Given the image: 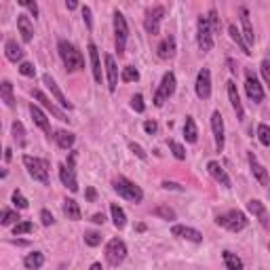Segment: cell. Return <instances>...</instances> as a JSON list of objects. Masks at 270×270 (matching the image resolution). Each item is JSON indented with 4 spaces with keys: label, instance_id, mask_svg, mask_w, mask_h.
<instances>
[{
    "label": "cell",
    "instance_id": "91938a15",
    "mask_svg": "<svg viewBox=\"0 0 270 270\" xmlns=\"http://www.w3.org/2000/svg\"><path fill=\"white\" fill-rule=\"evenodd\" d=\"M89 270H103V268H101V264L95 262V264H91V268H89Z\"/></svg>",
    "mask_w": 270,
    "mask_h": 270
},
{
    "label": "cell",
    "instance_id": "94428289",
    "mask_svg": "<svg viewBox=\"0 0 270 270\" xmlns=\"http://www.w3.org/2000/svg\"><path fill=\"white\" fill-rule=\"evenodd\" d=\"M3 156H5V160H11V158H13V154H11V150H5V154H3Z\"/></svg>",
    "mask_w": 270,
    "mask_h": 270
},
{
    "label": "cell",
    "instance_id": "db71d44e",
    "mask_svg": "<svg viewBox=\"0 0 270 270\" xmlns=\"http://www.w3.org/2000/svg\"><path fill=\"white\" fill-rule=\"evenodd\" d=\"M82 17H85V24H87V28L91 30V28H93V17H91V9H89V7H82Z\"/></svg>",
    "mask_w": 270,
    "mask_h": 270
},
{
    "label": "cell",
    "instance_id": "30bf717a",
    "mask_svg": "<svg viewBox=\"0 0 270 270\" xmlns=\"http://www.w3.org/2000/svg\"><path fill=\"white\" fill-rule=\"evenodd\" d=\"M196 43H199V49L203 53H209L213 49V34H211V28L207 24V17H199L196 22Z\"/></svg>",
    "mask_w": 270,
    "mask_h": 270
},
{
    "label": "cell",
    "instance_id": "7a4b0ae2",
    "mask_svg": "<svg viewBox=\"0 0 270 270\" xmlns=\"http://www.w3.org/2000/svg\"><path fill=\"white\" fill-rule=\"evenodd\" d=\"M215 224L222 226V228H226V230H230V232H241V230L247 228L249 220H247V215H245L243 211L230 209V211L220 213L218 218H215Z\"/></svg>",
    "mask_w": 270,
    "mask_h": 270
},
{
    "label": "cell",
    "instance_id": "277c9868",
    "mask_svg": "<svg viewBox=\"0 0 270 270\" xmlns=\"http://www.w3.org/2000/svg\"><path fill=\"white\" fill-rule=\"evenodd\" d=\"M127 40H129L127 19H124V15L120 11H114V47H116L118 57L124 55V47H127Z\"/></svg>",
    "mask_w": 270,
    "mask_h": 270
},
{
    "label": "cell",
    "instance_id": "74e56055",
    "mask_svg": "<svg viewBox=\"0 0 270 270\" xmlns=\"http://www.w3.org/2000/svg\"><path fill=\"white\" fill-rule=\"evenodd\" d=\"M120 80H122V82H137V80H139V72H137V68H133V66L122 68V72H120Z\"/></svg>",
    "mask_w": 270,
    "mask_h": 270
},
{
    "label": "cell",
    "instance_id": "bcb514c9",
    "mask_svg": "<svg viewBox=\"0 0 270 270\" xmlns=\"http://www.w3.org/2000/svg\"><path fill=\"white\" fill-rule=\"evenodd\" d=\"M19 74H22V76H28V78H34L36 68H34L30 61H22V66H19Z\"/></svg>",
    "mask_w": 270,
    "mask_h": 270
},
{
    "label": "cell",
    "instance_id": "9f6ffc18",
    "mask_svg": "<svg viewBox=\"0 0 270 270\" xmlns=\"http://www.w3.org/2000/svg\"><path fill=\"white\" fill-rule=\"evenodd\" d=\"M85 196H87V201H89V203H93V201L97 199V192H95V188H87Z\"/></svg>",
    "mask_w": 270,
    "mask_h": 270
},
{
    "label": "cell",
    "instance_id": "ee69618b",
    "mask_svg": "<svg viewBox=\"0 0 270 270\" xmlns=\"http://www.w3.org/2000/svg\"><path fill=\"white\" fill-rule=\"evenodd\" d=\"M85 243L89 247H97V245H101V235L95 230H89V232H85Z\"/></svg>",
    "mask_w": 270,
    "mask_h": 270
},
{
    "label": "cell",
    "instance_id": "4316f807",
    "mask_svg": "<svg viewBox=\"0 0 270 270\" xmlns=\"http://www.w3.org/2000/svg\"><path fill=\"white\" fill-rule=\"evenodd\" d=\"M5 55H7L9 61L17 64V61L24 59V49H22V45H17V40L9 38V40L5 43Z\"/></svg>",
    "mask_w": 270,
    "mask_h": 270
},
{
    "label": "cell",
    "instance_id": "52a82bcc",
    "mask_svg": "<svg viewBox=\"0 0 270 270\" xmlns=\"http://www.w3.org/2000/svg\"><path fill=\"white\" fill-rule=\"evenodd\" d=\"M74 160H76V152H72L68 163L59 165V179L61 184L70 190V192H78V179H76V171H74Z\"/></svg>",
    "mask_w": 270,
    "mask_h": 270
},
{
    "label": "cell",
    "instance_id": "d6a6232c",
    "mask_svg": "<svg viewBox=\"0 0 270 270\" xmlns=\"http://www.w3.org/2000/svg\"><path fill=\"white\" fill-rule=\"evenodd\" d=\"M222 258L226 264V270H243V260L237 254H232V251H222Z\"/></svg>",
    "mask_w": 270,
    "mask_h": 270
},
{
    "label": "cell",
    "instance_id": "f6af8a7d",
    "mask_svg": "<svg viewBox=\"0 0 270 270\" xmlns=\"http://www.w3.org/2000/svg\"><path fill=\"white\" fill-rule=\"evenodd\" d=\"M207 24H209V28H211V34H213V32H220V17H218V11H215V9H209Z\"/></svg>",
    "mask_w": 270,
    "mask_h": 270
},
{
    "label": "cell",
    "instance_id": "680465c9",
    "mask_svg": "<svg viewBox=\"0 0 270 270\" xmlns=\"http://www.w3.org/2000/svg\"><path fill=\"white\" fill-rule=\"evenodd\" d=\"M66 7H68L70 11H74V9L78 7V3H74V0H72V3H66Z\"/></svg>",
    "mask_w": 270,
    "mask_h": 270
},
{
    "label": "cell",
    "instance_id": "484cf974",
    "mask_svg": "<svg viewBox=\"0 0 270 270\" xmlns=\"http://www.w3.org/2000/svg\"><path fill=\"white\" fill-rule=\"evenodd\" d=\"M247 209H249V213H254L256 218L260 220V224L266 228L268 226V211H266V205L262 203V201H258V199H251L249 203H247Z\"/></svg>",
    "mask_w": 270,
    "mask_h": 270
},
{
    "label": "cell",
    "instance_id": "8fae6325",
    "mask_svg": "<svg viewBox=\"0 0 270 270\" xmlns=\"http://www.w3.org/2000/svg\"><path fill=\"white\" fill-rule=\"evenodd\" d=\"M165 17V7H152L146 11V17H143V28H146L148 34L156 36L160 32V22Z\"/></svg>",
    "mask_w": 270,
    "mask_h": 270
},
{
    "label": "cell",
    "instance_id": "7bdbcfd3",
    "mask_svg": "<svg viewBox=\"0 0 270 270\" xmlns=\"http://www.w3.org/2000/svg\"><path fill=\"white\" fill-rule=\"evenodd\" d=\"M11 201H13V205L17 207V209H28L30 207V203H28V199L19 192V190H15L13 192V196H11Z\"/></svg>",
    "mask_w": 270,
    "mask_h": 270
},
{
    "label": "cell",
    "instance_id": "4dcf8cb0",
    "mask_svg": "<svg viewBox=\"0 0 270 270\" xmlns=\"http://www.w3.org/2000/svg\"><path fill=\"white\" fill-rule=\"evenodd\" d=\"M0 99H3L9 108H15V93H13V82L11 80L0 82Z\"/></svg>",
    "mask_w": 270,
    "mask_h": 270
},
{
    "label": "cell",
    "instance_id": "f35d334b",
    "mask_svg": "<svg viewBox=\"0 0 270 270\" xmlns=\"http://www.w3.org/2000/svg\"><path fill=\"white\" fill-rule=\"evenodd\" d=\"M156 218H163V220H175V211L169 207V205H158V207H154V211H152Z\"/></svg>",
    "mask_w": 270,
    "mask_h": 270
},
{
    "label": "cell",
    "instance_id": "e575fe53",
    "mask_svg": "<svg viewBox=\"0 0 270 270\" xmlns=\"http://www.w3.org/2000/svg\"><path fill=\"white\" fill-rule=\"evenodd\" d=\"M19 213L13 209H0V226H15L19 222Z\"/></svg>",
    "mask_w": 270,
    "mask_h": 270
},
{
    "label": "cell",
    "instance_id": "6f0895ef",
    "mask_svg": "<svg viewBox=\"0 0 270 270\" xmlns=\"http://www.w3.org/2000/svg\"><path fill=\"white\" fill-rule=\"evenodd\" d=\"M91 222H93V224H101V226H103V222H106V215H103V213H93Z\"/></svg>",
    "mask_w": 270,
    "mask_h": 270
},
{
    "label": "cell",
    "instance_id": "60d3db41",
    "mask_svg": "<svg viewBox=\"0 0 270 270\" xmlns=\"http://www.w3.org/2000/svg\"><path fill=\"white\" fill-rule=\"evenodd\" d=\"M258 139H260L262 146H270V127L266 122L258 124Z\"/></svg>",
    "mask_w": 270,
    "mask_h": 270
},
{
    "label": "cell",
    "instance_id": "b9f144b4",
    "mask_svg": "<svg viewBox=\"0 0 270 270\" xmlns=\"http://www.w3.org/2000/svg\"><path fill=\"white\" fill-rule=\"evenodd\" d=\"M169 150L173 152V156L177 158V160H184L186 158V150H184V146L179 141H175V139H169Z\"/></svg>",
    "mask_w": 270,
    "mask_h": 270
},
{
    "label": "cell",
    "instance_id": "cb8c5ba5",
    "mask_svg": "<svg viewBox=\"0 0 270 270\" xmlns=\"http://www.w3.org/2000/svg\"><path fill=\"white\" fill-rule=\"evenodd\" d=\"M226 85H228V99H230V103H232V110L237 112V118H239V120H243L245 110H243V103H241V97H239V91H237V85L232 82V80H228Z\"/></svg>",
    "mask_w": 270,
    "mask_h": 270
},
{
    "label": "cell",
    "instance_id": "3957f363",
    "mask_svg": "<svg viewBox=\"0 0 270 270\" xmlns=\"http://www.w3.org/2000/svg\"><path fill=\"white\" fill-rule=\"evenodd\" d=\"M112 186H114V190L118 192V196H122V199H127V201H131V203H141V201H143L141 188H139L135 182H131V179H127V177L118 175L114 182H112Z\"/></svg>",
    "mask_w": 270,
    "mask_h": 270
},
{
    "label": "cell",
    "instance_id": "11a10c76",
    "mask_svg": "<svg viewBox=\"0 0 270 270\" xmlns=\"http://www.w3.org/2000/svg\"><path fill=\"white\" fill-rule=\"evenodd\" d=\"M160 186H163L165 190H184V188L179 186V184H175V182H167V179H165V182L160 184Z\"/></svg>",
    "mask_w": 270,
    "mask_h": 270
},
{
    "label": "cell",
    "instance_id": "83f0119b",
    "mask_svg": "<svg viewBox=\"0 0 270 270\" xmlns=\"http://www.w3.org/2000/svg\"><path fill=\"white\" fill-rule=\"evenodd\" d=\"M55 141H57V146L61 148V150H70L72 146H74V141H76V135L72 133V131H66V129H59V131H55Z\"/></svg>",
    "mask_w": 270,
    "mask_h": 270
},
{
    "label": "cell",
    "instance_id": "4fadbf2b",
    "mask_svg": "<svg viewBox=\"0 0 270 270\" xmlns=\"http://www.w3.org/2000/svg\"><path fill=\"white\" fill-rule=\"evenodd\" d=\"M211 131H213V139H215V150L222 152L224 150V118L220 114V110H215L211 114Z\"/></svg>",
    "mask_w": 270,
    "mask_h": 270
},
{
    "label": "cell",
    "instance_id": "ac0fdd59",
    "mask_svg": "<svg viewBox=\"0 0 270 270\" xmlns=\"http://www.w3.org/2000/svg\"><path fill=\"white\" fill-rule=\"evenodd\" d=\"M207 171H209V175L215 179V182H220L224 188H232V182H230L226 169L218 163V160H209V163H207Z\"/></svg>",
    "mask_w": 270,
    "mask_h": 270
},
{
    "label": "cell",
    "instance_id": "f1b7e54d",
    "mask_svg": "<svg viewBox=\"0 0 270 270\" xmlns=\"http://www.w3.org/2000/svg\"><path fill=\"white\" fill-rule=\"evenodd\" d=\"M64 213H66V218L72 220V222H78L82 218V213H80V207L74 199H66L64 201Z\"/></svg>",
    "mask_w": 270,
    "mask_h": 270
},
{
    "label": "cell",
    "instance_id": "7dc6e473",
    "mask_svg": "<svg viewBox=\"0 0 270 270\" xmlns=\"http://www.w3.org/2000/svg\"><path fill=\"white\" fill-rule=\"evenodd\" d=\"M131 108H133V110H135V112H139V114H141L143 110H146V106H143V97H141L139 93L131 97Z\"/></svg>",
    "mask_w": 270,
    "mask_h": 270
},
{
    "label": "cell",
    "instance_id": "ba28073f",
    "mask_svg": "<svg viewBox=\"0 0 270 270\" xmlns=\"http://www.w3.org/2000/svg\"><path fill=\"white\" fill-rule=\"evenodd\" d=\"M127 258V245L120 239H110L106 245V260L110 266H120Z\"/></svg>",
    "mask_w": 270,
    "mask_h": 270
},
{
    "label": "cell",
    "instance_id": "6125c7cd",
    "mask_svg": "<svg viewBox=\"0 0 270 270\" xmlns=\"http://www.w3.org/2000/svg\"><path fill=\"white\" fill-rule=\"evenodd\" d=\"M0 129H3V124H0ZM0 156H3V146H0Z\"/></svg>",
    "mask_w": 270,
    "mask_h": 270
},
{
    "label": "cell",
    "instance_id": "d4e9b609",
    "mask_svg": "<svg viewBox=\"0 0 270 270\" xmlns=\"http://www.w3.org/2000/svg\"><path fill=\"white\" fill-rule=\"evenodd\" d=\"M17 30H19L24 43H32V38H34V26H32L28 15H17Z\"/></svg>",
    "mask_w": 270,
    "mask_h": 270
},
{
    "label": "cell",
    "instance_id": "f5cc1de1",
    "mask_svg": "<svg viewBox=\"0 0 270 270\" xmlns=\"http://www.w3.org/2000/svg\"><path fill=\"white\" fill-rule=\"evenodd\" d=\"M143 131H146L148 135H154V133L158 131V124H156V120H146V122H143Z\"/></svg>",
    "mask_w": 270,
    "mask_h": 270
},
{
    "label": "cell",
    "instance_id": "d590c367",
    "mask_svg": "<svg viewBox=\"0 0 270 270\" xmlns=\"http://www.w3.org/2000/svg\"><path fill=\"white\" fill-rule=\"evenodd\" d=\"M228 34H230V38H232V40H235V43H237V45L241 47V51L245 53V55H251V51H249V47L245 45V40H243V36H241V32L237 30V26H235V24H230V26H228Z\"/></svg>",
    "mask_w": 270,
    "mask_h": 270
},
{
    "label": "cell",
    "instance_id": "7c38bea8",
    "mask_svg": "<svg viewBox=\"0 0 270 270\" xmlns=\"http://www.w3.org/2000/svg\"><path fill=\"white\" fill-rule=\"evenodd\" d=\"M194 91L199 99H209L211 97V72L209 68H201L199 74H196V82H194Z\"/></svg>",
    "mask_w": 270,
    "mask_h": 270
},
{
    "label": "cell",
    "instance_id": "d6986e66",
    "mask_svg": "<svg viewBox=\"0 0 270 270\" xmlns=\"http://www.w3.org/2000/svg\"><path fill=\"white\" fill-rule=\"evenodd\" d=\"M30 114H32V120H34L36 127L43 129V131L47 133V137H53V135H51V133H53V131H51V122H49L47 114H45L36 103H30Z\"/></svg>",
    "mask_w": 270,
    "mask_h": 270
},
{
    "label": "cell",
    "instance_id": "44dd1931",
    "mask_svg": "<svg viewBox=\"0 0 270 270\" xmlns=\"http://www.w3.org/2000/svg\"><path fill=\"white\" fill-rule=\"evenodd\" d=\"M156 55H158L160 59H165V61L175 57V38H173V36H165V38L158 43Z\"/></svg>",
    "mask_w": 270,
    "mask_h": 270
},
{
    "label": "cell",
    "instance_id": "e0dca14e",
    "mask_svg": "<svg viewBox=\"0 0 270 270\" xmlns=\"http://www.w3.org/2000/svg\"><path fill=\"white\" fill-rule=\"evenodd\" d=\"M103 64H106V76H108V89H110V93L116 91L118 87V66L114 61L112 55H103Z\"/></svg>",
    "mask_w": 270,
    "mask_h": 270
},
{
    "label": "cell",
    "instance_id": "f546056e",
    "mask_svg": "<svg viewBox=\"0 0 270 270\" xmlns=\"http://www.w3.org/2000/svg\"><path fill=\"white\" fill-rule=\"evenodd\" d=\"M43 264H45V254H43V251H34V254H28L24 258V266L28 270H40Z\"/></svg>",
    "mask_w": 270,
    "mask_h": 270
},
{
    "label": "cell",
    "instance_id": "9a60e30c",
    "mask_svg": "<svg viewBox=\"0 0 270 270\" xmlns=\"http://www.w3.org/2000/svg\"><path fill=\"white\" fill-rule=\"evenodd\" d=\"M43 82L47 85V89H49V91H51V95L53 97H55L57 99V103L61 106V108H66V110H72V108H74V106H72V101H68V97L61 93V89H59V85L55 82V78H53L51 74H45L43 76Z\"/></svg>",
    "mask_w": 270,
    "mask_h": 270
},
{
    "label": "cell",
    "instance_id": "681fc988",
    "mask_svg": "<svg viewBox=\"0 0 270 270\" xmlns=\"http://www.w3.org/2000/svg\"><path fill=\"white\" fill-rule=\"evenodd\" d=\"M40 222H43V226H53L55 224V218H53V213L49 209H43L40 211Z\"/></svg>",
    "mask_w": 270,
    "mask_h": 270
},
{
    "label": "cell",
    "instance_id": "8d00e7d4",
    "mask_svg": "<svg viewBox=\"0 0 270 270\" xmlns=\"http://www.w3.org/2000/svg\"><path fill=\"white\" fill-rule=\"evenodd\" d=\"M11 131H13L15 141L19 143V146H26V129H24V124H22L19 120H15V122L11 124Z\"/></svg>",
    "mask_w": 270,
    "mask_h": 270
},
{
    "label": "cell",
    "instance_id": "9c48e42d",
    "mask_svg": "<svg viewBox=\"0 0 270 270\" xmlns=\"http://www.w3.org/2000/svg\"><path fill=\"white\" fill-rule=\"evenodd\" d=\"M245 93H247V97H249L251 101H254V103H262L264 97H266L264 87L260 85L258 76H256L251 70L245 72Z\"/></svg>",
    "mask_w": 270,
    "mask_h": 270
},
{
    "label": "cell",
    "instance_id": "c3c4849f",
    "mask_svg": "<svg viewBox=\"0 0 270 270\" xmlns=\"http://www.w3.org/2000/svg\"><path fill=\"white\" fill-rule=\"evenodd\" d=\"M129 150H131L137 158H141V160H146V158H148V154L143 152V148L139 146V143H135V141H129Z\"/></svg>",
    "mask_w": 270,
    "mask_h": 270
},
{
    "label": "cell",
    "instance_id": "8992f818",
    "mask_svg": "<svg viewBox=\"0 0 270 270\" xmlns=\"http://www.w3.org/2000/svg\"><path fill=\"white\" fill-rule=\"evenodd\" d=\"M175 87H177V80H175L173 72H167V74H163V80H160L156 93H154V106L160 108L165 101H169V97L175 93Z\"/></svg>",
    "mask_w": 270,
    "mask_h": 270
},
{
    "label": "cell",
    "instance_id": "816d5d0a",
    "mask_svg": "<svg viewBox=\"0 0 270 270\" xmlns=\"http://www.w3.org/2000/svg\"><path fill=\"white\" fill-rule=\"evenodd\" d=\"M24 9H28L34 17H38V5H36V3H30V0H22V3H19Z\"/></svg>",
    "mask_w": 270,
    "mask_h": 270
},
{
    "label": "cell",
    "instance_id": "5b68a950",
    "mask_svg": "<svg viewBox=\"0 0 270 270\" xmlns=\"http://www.w3.org/2000/svg\"><path fill=\"white\" fill-rule=\"evenodd\" d=\"M24 165L28 169V173L36 179V182H40V184H49V165H47V160L38 158V156H30L26 154L24 156Z\"/></svg>",
    "mask_w": 270,
    "mask_h": 270
},
{
    "label": "cell",
    "instance_id": "2e32d148",
    "mask_svg": "<svg viewBox=\"0 0 270 270\" xmlns=\"http://www.w3.org/2000/svg\"><path fill=\"white\" fill-rule=\"evenodd\" d=\"M171 235L173 237H179V239H186L190 243H203V232H199L196 228H190V226H182V224H175L171 228Z\"/></svg>",
    "mask_w": 270,
    "mask_h": 270
},
{
    "label": "cell",
    "instance_id": "6da1fadb",
    "mask_svg": "<svg viewBox=\"0 0 270 270\" xmlns=\"http://www.w3.org/2000/svg\"><path fill=\"white\" fill-rule=\"evenodd\" d=\"M57 51H59V57L68 72H78L85 68V55L72 43H68L64 38L57 40Z\"/></svg>",
    "mask_w": 270,
    "mask_h": 270
},
{
    "label": "cell",
    "instance_id": "603a6c76",
    "mask_svg": "<svg viewBox=\"0 0 270 270\" xmlns=\"http://www.w3.org/2000/svg\"><path fill=\"white\" fill-rule=\"evenodd\" d=\"M89 59H91V70H93V78L97 85H101L103 74H101V61H99V51L93 43H89Z\"/></svg>",
    "mask_w": 270,
    "mask_h": 270
},
{
    "label": "cell",
    "instance_id": "1f68e13d",
    "mask_svg": "<svg viewBox=\"0 0 270 270\" xmlns=\"http://www.w3.org/2000/svg\"><path fill=\"white\" fill-rule=\"evenodd\" d=\"M184 137L188 143H196L199 139V129H196V122L192 116H186V122H184Z\"/></svg>",
    "mask_w": 270,
    "mask_h": 270
},
{
    "label": "cell",
    "instance_id": "836d02e7",
    "mask_svg": "<svg viewBox=\"0 0 270 270\" xmlns=\"http://www.w3.org/2000/svg\"><path fill=\"white\" fill-rule=\"evenodd\" d=\"M110 213H112V222H114V226H116L118 230H122L124 226H127V215H124L122 207H118L116 203H112V205H110Z\"/></svg>",
    "mask_w": 270,
    "mask_h": 270
},
{
    "label": "cell",
    "instance_id": "f907efd6",
    "mask_svg": "<svg viewBox=\"0 0 270 270\" xmlns=\"http://www.w3.org/2000/svg\"><path fill=\"white\" fill-rule=\"evenodd\" d=\"M260 70H262V78H264V82L270 85V59H262Z\"/></svg>",
    "mask_w": 270,
    "mask_h": 270
},
{
    "label": "cell",
    "instance_id": "ab89813d",
    "mask_svg": "<svg viewBox=\"0 0 270 270\" xmlns=\"http://www.w3.org/2000/svg\"><path fill=\"white\" fill-rule=\"evenodd\" d=\"M28 232H34V224L30 220H24V222H17L13 226V235L19 237V235H28Z\"/></svg>",
    "mask_w": 270,
    "mask_h": 270
},
{
    "label": "cell",
    "instance_id": "ffe728a7",
    "mask_svg": "<svg viewBox=\"0 0 270 270\" xmlns=\"http://www.w3.org/2000/svg\"><path fill=\"white\" fill-rule=\"evenodd\" d=\"M239 13H241V24H243V34L241 36H243L245 45L251 47V45L256 43V34H254V26H251V22H249V11L245 7H241Z\"/></svg>",
    "mask_w": 270,
    "mask_h": 270
},
{
    "label": "cell",
    "instance_id": "7402d4cb",
    "mask_svg": "<svg viewBox=\"0 0 270 270\" xmlns=\"http://www.w3.org/2000/svg\"><path fill=\"white\" fill-rule=\"evenodd\" d=\"M247 158H249V167H251V173H254V177L258 179L262 186H268V171L264 169V165L258 163V158H256L254 152H247Z\"/></svg>",
    "mask_w": 270,
    "mask_h": 270
},
{
    "label": "cell",
    "instance_id": "5bb4252c",
    "mask_svg": "<svg viewBox=\"0 0 270 270\" xmlns=\"http://www.w3.org/2000/svg\"><path fill=\"white\" fill-rule=\"evenodd\" d=\"M32 95H34V99H36V101H38L40 106H45L47 110H49V112H51L53 116H55V118H59L61 122L70 120V118H68V114H66L64 110H59V108H57L55 103H53V101H51V99H49V97H47V95H45V93L40 91V89H34V91H32Z\"/></svg>",
    "mask_w": 270,
    "mask_h": 270
}]
</instances>
